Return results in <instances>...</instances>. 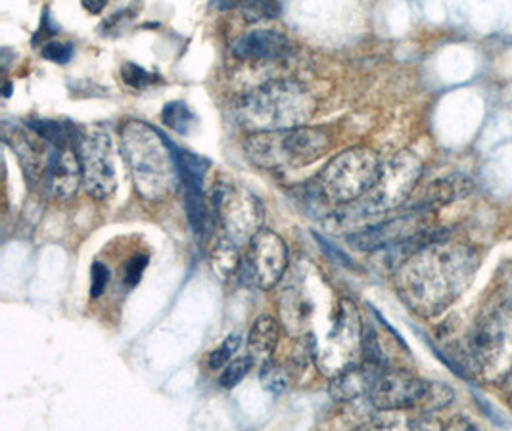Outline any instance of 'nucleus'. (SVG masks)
<instances>
[{"label":"nucleus","instance_id":"1","mask_svg":"<svg viewBox=\"0 0 512 431\" xmlns=\"http://www.w3.org/2000/svg\"><path fill=\"white\" fill-rule=\"evenodd\" d=\"M478 265L476 251L465 244L432 240L397 265V294L420 317H436L465 294Z\"/></svg>","mask_w":512,"mask_h":431},{"label":"nucleus","instance_id":"2","mask_svg":"<svg viewBox=\"0 0 512 431\" xmlns=\"http://www.w3.org/2000/svg\"><path fill=\"white\" fill-rule=\"evenodd\" d=\"M121 148L144 200H162L181 181L169 140L148 123L127 121L121 127Z\"/></svg>","mask_w":512,"mask_h":431},{"label":"nucleus","instance_id":"3","mask_svg":"<svg viewBox=\"0 0 512 431\" xmlns=\"http://www.w3.org/2000/svg\"><path fill=\"white\" fill-rule=\"evenodd\" d=\"M317 110V100L307 87L294 79L271 81L248 92L238 108L240 125L252 133L303 127Z\"/></svg>","mask_w":512,"mask_h":431},{"label":"nucleus","instance_id":"4","mask_svg":"<svg viewBox=\"0 0 512 431\" xmlns=\"http://www.w3.org/2000/svg\"><path fill=\"white\" fill-rule=\"evenodd\" d=\"M330 146L325 129L303 125L252 133L244 140V156L259 169H300L323 158Z\"/></svg>","mask_w":512,"mask_h":431},{"label":"nucleus","instance_id":"5","mask_svg":"<svg viewBox=\"0 0 512 431\" xmlns=\"http://www.w3.org/2000/svg\"><path fill=\"white\" fill-rule=\"evenodd\" d=\"M468 364L488 382L512 370V301L499 303L476 322L468 345Z\"/></svg>","mask_w":512,"mask_h":431},{"label":"nucleus","instance_id":"6","mask_svg":"<svg viewBox=\"0 0 512 431\" xmlns=\"http://www.w3.org/2000/svg\"><path fill=\"white\" fill-rule=\"evenodd\" d=\"M382 171V161L369 148H350L330 163L317 177V194L330 204L348 205L363 198Z\"/></svg>","mask_w":512,"mask_h":431},{"label":"nucleus","instance_id":"7","mask_svg":"<svg viewBox=\"0 0 512 431\" xmlns=\"http://www.w3.org/2000/svg\"><path fill=\"white\" fill-rule=\"evenodd\" d=\"M422 173L420 159L411 152H401L388 163H382V171L373 188L359 200L351 202L353 209L348 211L350 219L376 217L382 211L396 209L415 190Z\"/></svg>","mask_w":512,"mask_h":431},{"label":"nucleus","instance_id":"8","mask_svg":"<svg viewBox=\"0 0 512 431\" xmlns=\"http://www.w3.org/2000/svg\"><path fill=\"white\" fill-rule=\"evenodd\" d=\"M288 267V248L279 234L261 228L248 240L240 263V280L254 290L269 292L279 284Z\"/></svg>","mask_w":512,"mask_h":431},{"label":"nucleus","instance_id":"9","mask_svg":"<svg viewBox=\"0 0 512 431\" xmlns=\"http://www.w3.org/2000/svg\"><path fill=\"white\" fill-rule=\"evenodd\" d=\"M77 154L83 171V186L94 200H108L116 192V163L112 138L100 129H81L77 138Z\"/></svg>","mask_w":512,"mask_h":431},{"label":"nucleus","instance_id":"10","mask_svg":"<svg viewBox=\"0 0 512 431\" xmlns=\"http://www.w3.org/2000/svg\"><path fill=\"white\" fill-rule=\"evenodd\" d=\"M326 345L323 349H317L315 361L325 368L328 376H338L340 372L353 366L355 355L361 351V338H363V326L357 315L355 305H351L348 299H342L338 303V311L334 324L326 336Z\"/></svg>","mask_w":512,"mask_h":431},{"label":"nucleus","instance_id":"11","mask_svg":"<svg viewBox=\"0 0 512 431\" xmlns=\"http://www.w3.org/2000/svg\"><path fill=\"white\" fill-rule=\"evenodd\" d=\"M211 204L217 219L227 230V238L233 242L250 240L261 230L263 205L256 196L236 184H221L213 190Z\"/></svg>","mask_w":512,"mask_h":431},{"label":"nucleus","instance_id":"12","mask_svg":"<svg viewBox=\"0 0 512 431\" xmlns=\"http://www.w3.org/2000/svg\"><path fill=\"white\" fill-rule=\"evenodd\" d=\"M430 215L432 213H422L417 209L405 207V211L394 219L353 230L346 236V240L351 248L357 251H378L384 248L390 250L430 232Z\"/></svg>","mask_w":512,"mask_h":431},{"label":"nucleus","instance_id":"13","mask_svg":"<svg viewBox=\"0 0 512 431\" xmlns=\"http://www.w3.org/2000/svg\"><path fill=\"white\" fill-rule=\"evenodd\" d=\"M426 389L428 384L419 376L401 368H384L374 378L367 397L374 409L394 412L419 407Z\"/></svg>","mask_w":512,"mask_h":431},{"label":"nucleus","instance_id":"14","mask_svg":"<svg viewBox=\"0 0 512 431\" xmlns=\"http://www.w3.org/2000/svg\"><path fill=\"white\" fill-rule=\"evenodd\" d=\"M81 182H83V171H81V161L77 154V144H68L60 148L50 146L47 175H45V188L48 194L56 200H71Z\"/></svg>","mask_w":512,"mask_h":431},{"label":"nucleus","instance_id":"15","mask_svg":"<svg viewBox=\"0 0 512 431\" xmlns=\"http://www.w3.org/2000/svg\"><path fill=\"white\" fill-rule=\"evenodd\" d=\"M294 50L292 41L275 29H257L242 35L233 45L234 58L242 62L282 60Z\"/></svg>","mask_w":512,"mask_h":431},{"label":"nucleus","instance_id":"16","mask_svg":"<svg viewBox=\"0 0 512 431\" xmlns=\"http://www.w3.org/2000/svg\"><path fill=\"white\" fill-rule=\"evenodd\" d=\"M472 190V182L453 175V177H445L442 181L432 182L420 196L419 200L411 202L407 207L417 209L422 213H434L436 209H440L442 205L451 204L463 196H468Z\"/></svg>","mask_w":512,"mask_h":431},{"label":"nucleus","instance_id":"17","mask_svg":"<svg viewBox=\"0 0 512 431\" xmlns=\"http://www.w3.org/2000/svg\"><path fill=\"white\" fill-rule=\"evenodd\" d=\"M279 322L273 317H257L248 332V353L254 361H269L279 345Z\"/></svg>","mask_w":512,"mask_h":431},{"label":"nucleus","instance_id":"18","mask_svg":"<svg viewBox=\"0 0 512 431\" xmlns=\"http://www.w3.org/2000/svg\"><path fill=\"white\" fill-rule=\"evenodd\" d=\"M171 144V150H173V156L177 161V169H179V177L185 188H204V181H206V175H208V169H210V161L202 156H196L188 150H181L179 146H175L173 142Z\"/></svg>","mask_w":512,"mask_h":431},{"label":"nucleus","instance_id":"19","mask_svg":"<svg viewBox=\"0 0 512 431\" xmlns=\"http://www.w3.org/2000/svg\"><path fill=\"white\" fill-rule=\"evenodd\" d=\"M163 125L167 129H171L173 133L181 135V137H188L196 131L198 127V117L188 108V104L175 100V102H167L162 110Z\"/></svg>","mask_w":512,"mask_h":431},{"label":"nucleus","instance_id":"20","mask_svg":"<svg viewBox=\"0 0 512 431\" xmlns=\"http://www.w3.org/2000/svg\"><path fill=\"white\" fill-rule=\"evenodd\" d=\"M240 263H242V257H240L236 242L225 238L215 246L213 255H211V267L221 278H227L229 274L238 271Z\"/></svg>","mask_w":512,"mask_h":431},{"label":"nucleus","instance_id":"21","mask_svg":"<svg viewBox=\"0 0 512 431\" xmlns=\"http://www.w3.org/2000/svg\"><path fill=\"white\" fill-rule=\"evenodd\" d=\"M121 81L133 91H146L154 85L163 83L162 75L137 66L135 62H125L121 66Z\"/></svg>","mask_w":512,"mask_h":431},{"label":"nucleus","instance_id":"22","mask_svg":"<svg viewBox=\"0 0 512 431\" xmlns=\"http://www.w3.org/2000/svg\"><path fill=\"white\" fill-rule=\"evenodd\" d=\"M259 380L269 393L280 395L286 387L290 386V372L284 366H280L279 363L269 359V361L261 364Z\"/></svg>","mask_w":512,"mask_h":431},{"label":"nucleus","instance_id":"23","mask_svg":"<svg viewBox=\"0 0 512 431\" xmlns=\"http://www.w3.org/2000/svg\"><path fill=\"white\" fill-rule=\"evenodd\" d=\"M252 366H254V359L250 355L234 359V361L225 366V370H223V374L219 378V384H221V387H225V389H233V387L238 386L248 376Z\"/></svg>","mask_w":512,"mask_h":431},{"label":"nucleus","instance_id":"24","mask_svg":"<svg viewBox=\"0 0 512 431\" xmlns=\"http://www.w3.org/2000/svg\"><path fill=\"white\" fill-rule=\"evenodd\" d=\"M240 343H242V338L238 334H233V336H229L227 340L223 341L215 351H211L210 359H208L211 370L225 368L227 364L231 363V359H233L234 353L238 351Z\"/></svg>","mask_w":512,"mask_h":431},{"label":"nucleus","instance_id":"25","mask_svg":"<svg viewBox=\"0 0 512 431\" xmlns=\"http://www.w3.org/2000/svg\"><path fill=\"white\" fill-rule=\"evenodd\" d=\"M135 18V8H125V10H119L114 16H110L108 20H104V23L100 25V31L102 35H119L123 29H127V25L131 23V20Z\"/></svg>","mask_w":512,"mask_h":431},{"label":"nucleus","instance_id":"26","mask_svg":"<svg viewBox=\"0 0 512 431\" xmlns=\"http://www.w3.org/2000/svg\"><path fill=\"white\" fill-rule=\"evenodd\" d=\"M41 54H43V58L48 60V62L58 64V66H64V64H68L71 58H73V45H70V43H54V41H50V43L43 46Z\"/></svg>","mask_w":512,"mask_h":431},{"label":"nucleus","instance_id":"27","mask_svg":"<svg viewBox=\"0 0 512 431\" xmlns=\"http://www.w3.org/2000/svg\"><path fill=\"white\" fill-rule=\"evenodd\" d=\"M148 267V255H135L127 265H125V274H123V282L129 290H133L135 286H139L142 280V274Z\"/></svg>","mask_w":512,"mask_h":431},{"label":"nucleus","instance_id":"28","mask_svg":"<svg viewBox=\"0 0 512 431\" xmlns=\"http://www.w3.org/2000/svg\"><path fill=\"white\" fill-rule=\"evenodd\" d=\"M110 282V269L102 261H94L91 267V297H100L104 294Z\"/></svg>","mask_w":512,"mask_h":431},{"label":"nucleus","instance_id":"29","mask_svg":"<svg viewBox=\"0 0 512 431\" xmlns=\"http://www.w3.org/2000/svg\"><path fill=\"white\" fill-rule=\"evenodd\" d=\"M56 33H58V25L52 22V16H50V12L45 8V10H43V18H41V23H39V29H37V33L33 35V45H47V43H50L48 39H50L52 35H56Z\"/></svg>","mask_w":512,"mask_h":431},{"label":"nucleus","instance_id":"30","mask_svg":"<svg viewBox=\"0 0 512 431\" xmlns=\"http://www.w3.org/2000/svg\"><path fill=\"white\" fill-rule=\"evenodd\" d=\"M315 238H317V242H319L321 250L326 251V253H328L336 263H342V265H346V267H351V261L348 255H344L342 251L336 250L334 246H330V244L326 242L325 238H321V236H317V234H315Z\"/></svg>","mask_w":512,"mask_h":431},{"label":"nucleus","instance_id":"31","mask_svg":"<svg viewBox=\"0 0 512 431\" xmlns=\"http://www.w3.org/2000/svg\"><path fill=\"white\" fill-rule=\"evenodd\" d=\"M108 2H110V0H81L83 8H85L89 14H93V16L102 14L104 8L108 6Z\"/></svg>","mask_w":512,"mask_h":431},{"label":"nucleus","instance_id":"32","mask_svg":"<svg viewBox=\"0 0 512 431\" xmlns=\"http://www.w3.org/2000/svg\"><path fill=\"white\" fill-rule=\"evenodd\" d=\"M211 6H215L217 10H229L238 4H242V0H210Z\"/></svg>","mask_w":512,"mask_h":431},{"label":"nucleus","instance_id":"33","mask_svg":"<svg viewBox=\"0 0 512 431\" xmlns=\"http://www.w3.org/2000/svg\"><path fill=\"white\" fill-rule=\"evenodd\" d=\"M12 85L10 83H6V87H4V96H10L12 94Z\"/></svg>","mask_w":512,"mask_h":431}]
</instances>
